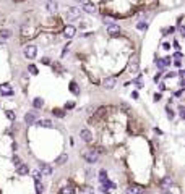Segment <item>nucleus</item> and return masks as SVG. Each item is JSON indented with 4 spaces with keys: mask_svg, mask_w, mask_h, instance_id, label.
Returning a JSON list of instances; mask_svg holds the SVG:
<instances>
[{
    "mask_svg": "<svg viewBox=\"0 0 185 194\" xmlns=\"http://www.w3.org/2000/svg\"><path fill=\"white\" fill-rule=\"evenodd\" d=\"M65 16H67V20L68 21H76L81 16V10L78 8V7H68Z\"/></svg>",
    "mask_w": 185,
    "mask_h": 194,
    "instance_id": "obj_1",
    "label": "nucleus"
},
{
    "mask_svg": "<svg viewBox=\"0 0 185 194\" xmlns=\"http://www.w3.org/2000/svg\"><path fill=\"white\" fill-rule=\"evenodd\" d=\"M138 68H140L138 55H133V57H130V60H128V71H130V73H136Z\"/></svg>",
    "mask_w": 185,
    "mask_h": 194,
    "instance_id": "obj_2",
    "label": "nucleus"
},
{
    "mask_svg": "<svg viewBox=\"0 0 185 194\" xmlns=\"http://www.w3.org/2000/svg\"><path fill=\"white\" fill-rule=\"evenodd\" d=\"M44 7H45V11H47L49 15L57 13V8H59V5H57V2H55V0H45Z\"/></svg>",
    "mask_w": 185,
    "mask_h": 194,
    "instance_id": "obj_3",
    "label": "nucleus"
},
{
    "mask_svg": "<svg viewBox=\"0 0 185 194\" xmlns=\"http://www.w3.org/2000/svg\"><path fill=\"white\" fill-rule=\"evenodd\" d=\"M36 55H37V47H36V45H26L25 47V57L28 60H33L36 57Z\"/></svg>",
    "mask_w": 185,
    "mask_h": 194,
    "instance_id": "obj_4",
    "label": "nucleus"
},
{
    "mask_svg": "<svg viewBox=\"0 0 185 194\" xmlns=\"http://www.w3.org/2000/svg\"><path fill=\"white\" fill-rule=\"evenodd\" d=\"M83 159H85L88 164H96V162L99 160V155L96 154L94 150H89V152H86V154L83 155Z\"/></svg>",
    "mask_w": 185,
    "mask_h": 194,
    "instance_id": "obj_5",
    "label": "nucleus"
},
{
    "mask_svg": "<svg viewBox=\"0 0 185 194\" xmlns=\"http://www.w3.org/2000/svg\"><path fill=\"white\" fill-rule=\"evenodd\" d=\"M106 29H107V34H110V36L120 34V26L117 24V23H110V24H107L106 26Z\"/></svg>",
    "mask_w": 185,
    "mask_h": 194,
    "instance_id": "obj_6",
    "label": "nucleus"
},
{
    "mask_svg": "<svg viewBox=\"0 0 185 194\" xmlns=\"http://www.w3.org/2000/svg\"><path fill=\"white\" fill-rule=\"evenodd\" d=\"M39 171L45 176H49V175H52V167L45 162H39Z\"/></svg>",
    "mask_w": 185,
    "mask_h": 194,
    "instance_id": "obj_7",
    "label": "nucleus"
},
{
    "mask_svg": "<svg viewBox=\"0 0 185 194\" xmlns=\"http://www.w3.org/2000/svg\"><path fill=\"white\" fill-rule=\"evenodd\" d=\"M80 10H83L85 13H89V15H94V13H96V7L93 5V3H89V2H83V5H81Z\"/></svg>",
    "mask_w": 185,
    "mask_h": 194,
    "instance_id": "obj_8",
    "label": "nucleus"
},
{
    "mask_svg": "<svg viewBox=\"0 0 185 194\" xmlns=\"http://www.w3.org/2000/svg\"><path fill=\"white\" fill-rule=\"evenodd\" d=\"M80 138L85 141V142H91V141H93V134H91V131H89V129H86V128L80 129Z\"/></svg>",
    "mask_w": 185,
    "mask_h": 194,
    "instance_id": "obj_9",
    "label": "nucleus"
},
{
    "mask_svg": "<svg viewBox=\"0 0 185 194\" xmlns=\"http://www.w3.org/2000/svg\"><path fill=\"white\" fill-rule=\"evenodd\" d=\"M37 117H39V115L36 113V112H28V113L25 115V121L28 124H34L36 121H37Z\"/></svg>",
    "mask_w": 185,
    "mask_h": 194,
    "instance_id": "obj_10",
    "label": "nucleus"
},
{
    "mask_svg": "<svg viewBox=\"0 0 185 194\" xmlns=\"http://www.w3.org/2000/svg\"><path fill=\"white\" fill-rule=\"evenodd\" d=\"M16 173L21 175V176H25V175H29V167L25 164H20L18 167H16Z\"/></svg>",
    "mask_w": 185,
    "mask_h": 194,
    "instance_id": "obj_11",
    "label": "nucleus"
},
{
    "mask_svg": "<svg viewBox=\"0 0 185 194\" xmlns=\"http://www.w3.org/2000/svg\"><path fill=\"white\" fill-rule=\"evenodd\" d=\"M63 34H65V37L67 39H71L73 36L76 34V29H75V26H71V24H68L65 28V31H63Z\"/></svg>",
    "mask_w": 185,
    "mask_h": 194,
    "instance_id": "obj_12",
    "label": "nucleus"
},
{
    "mask_svg": "<svg viewBox=\"0 0 185 194\" xmlns=\"http://www.w3.org/2000/svg\"><path fill=\"white\" fill-rule=\"evenodd\" d=\"M102 86H104L106 89H114L115 87V78H104Z\"/></svg>",
    "mask_w": 185,
    "mask_h": 194,
    "instance_id": "obj_13",
    "label": "nucleus"
},
{
    "mask_svg": "<svg viewBox=\"0 0 185 194\" xmlns=\"http://www.w3.org/2000/svg\"><path fill=\"white\" fill-rule=\"evenodd\" d=\"M0 94L2 95H13V89L8 84H0Z\"/></svg>",
    "mask_w": 185,
    "mask_h": 194,
    "instance_id": "obj_14",
    "label": "nucleus"
},
{
    "mask_svg": "<svg viewBox=\"0 0 185 194\" xmlns=\"http://www.w3.org/2000/svg\"><path fill=\"white\" fill-rule=\"evenodd\" d=\"M127 194H148V193L143 191L140 186H130V188L127 189Z\"/></svg>",
    "mask_w": 185,
    "mask_h": 194,
    "instance_id": "obj_15",
    "label": "nucleus"
},
{
    "mask_svg": "<svg viewBox=\"0 0 185 194\" xmlns=\"http://www.w3.org/2000/svg\"><path fill=\"white\" fill-rule=\"evenodd\" d=\"M39 128H52V121L50 120H39V121H36Z\"/></svg>",
    "mask_w": 185,
    "mask_h": 194,
    "instance_id": "obj_16",
    "label": "nucleus"
},
{
    "mask_svg": "<svg viewBox=\"0 0 185 194\" xmlns=\"http://www.w3.org/2000/svg\"><path fill=\"white\" fill-rule=\"evenodd\" d=\"M170 184H172V179H170V178H164L162 181H161V188L164 189V191H167V188H169Z\"/></svg>",
    "mask_w": 185,
    "mask_h": 194,
    "instance_id": "obj_17",
    "label": "nucleus"
},
{
    "mask_svg": "<svg viewBox=\"0 0 185 194\" xmlns=\"http://www.w3.org/2000/svg\"><path fill=\"white\" fill-rule=\"evenodd\" d=\"M33 105H34V109H41V107L44 105V100L41 99V97H36V99L33 100Z\"/></svg>",
    "mask_w": 185,
    "mask_h": 194,
    "instance_id": "obj_18",
    "label": "nucleus"
},
{
    "mask_svg": "<svg viewBox=\"0 0 185 194\" xmlns=\"http://www.w3.org/2000/svg\"><path fill=\"white\" fill-rule=\"evenodd\" d=\"M0 37H2V39H8V37H11V31L10 29H2L0 31Z\"/></svg>",
    "mask_w": 185,
    "mask_h": 194,
    "instance_id": "obj_19",
    "label": "nucleus"
},
{
    "mask_svg": "<svg viewBox=\"0 0 185 194\" xmlns=\"http://www.w3.org/2000/svg\"><path fill=\"white\" fill-rule=\"evenodd\" d=\"M52 113H54L57 118H63V117H65V112L60 110V109H54V110H52Z\"/></svg>",
    "mask_w": 185,
    "mask_h": 194,
    "instance_id": "obj_20",
    "label": "nucleus"
},
{
    "mask_svg": "<svg viewBox=\"0 0 185 194\" xmlns=\"http://www.w3.org/2000/svg\"><path fill=\"white\" fill-rule=\"evenodd\" d=\"M34 186H36V193H37V194H42V191H44V186H42V183H41V181H34Z\"/></svg>",
    "mask_w": 185,
    "mask_h": 194,
    "instance_id": "obj_21",
    "label": "nucleus"
},
{
    "mask_svg": "<svg viewBox=\"0 0 185 194\" xmlns=\"http://www.w3.org/2000/svg\"><path fill=\"white\" fill-rule=\"evenodd\" d=\"M81 193L83 194H94V189L91 186H81Z\"/></svg>",
    "mask_w": 185,
    "mask_h": 194,
    "instance_id": "obj_22",
    "label": "nucleus"
},
{
    "mask_svg": "<svg viewBox=\"0 0 185 194\" xmlns=\"http://www.w3.org/2000/svg\"><path fill=\"white\" fill-rule=\"evenodd\" d=\"M70 89H71V92H73L75 95L80 94V89H78V84H76V83H70Z\"/></svg>",
    "mask_w": 185,
    "mask_h": 194,
    "instance_id": "obj_23",
    "label": "nucleus"
},
{
    "mask_svg": "<svg viewBox=\"0 0 185 194\" xmlns=\"http://www.w3.org/2000/svg\"><path fill=\"white\" fill-rule=\"evenodd\" d=\"M133 83H135L136 87H141L143 86V76H136L135 79H133Z\"/></svg>",
    "mask_w": 185,
    "mask_h": 194,
    "instance_id": "obj_24",
    "label": "nucleus"
},
{
    "mask_svg": "<svg viewBox=\"0 0 185 194\" xmlns=\"http://www.w3.org/2000/svg\"><path fill=\"white\" fill-rule=\"evenodd\" d=\"M62 194H75V189H73V186H67L62 189Z\"/></svg>",
    "mask_w": 185,
    "mask_h": 194,
    "instance_id": "obj_25",
    "label": "nucleus"
},
{
    "mask_svg": "<svg viewBox=\"0 0 185 194\" xmlns=\"http://www.w3.org/2000/svg\"><path fill=\"white\" fill-rule=\"evenodd\" d=\"M67 159H68V155H67V154H62V155H60V157H59V159L55 160V164H57V165H60V164H63V162H65Z\"/></svg>",
    "mask_w": 185,
    "mask_h": 194,
    "instance_id": "obj_26",
    "label": "nucleus"
},
{
    "mask_svg": "<svg viewBox=\"0 0 185 194\" xmlns=\"http://www.w3.org/2000/svg\"><path fill=\"white\" fill-rule=\"evenodd\" d=\"M136 28H138L140 31H145L146 28H148V23H145V21H140V23L136 24Z\"/></svg>",
    "mask_w": 185,
    "mask_h": 194,
    "instance_id": "obj_27",
    "label": "nucleus"
},
{
    "mask_svg": "<svg viewBox=\"0 0 185 194\" xmlns=\"http://www.w3.org/2000/svg\"><path fill=\"white\" fill-rule=\"evenodd\" d=\"M104 179H107V171H106V170H101L99 171V181H104Z\"/></svg>",
    "mask_w": 185,
    "mask_h": 194,
    "instance_id": "obj_28",
    "label": "nucleus"
},
{
    "mask_svg": "<svg viewBox=\"0 0 185 194\" xmlns=\"http://www.w3.org/2000/svg\"><path fill=\"white\" fill-rule=\"evenodd\" d=\"M28 71H29L31 75H37V68H36V65H29V66H28Z\"/></svg>",
    "mask_w": 185,
    "mask_h": 194,
    "instance_id": "obj_29",
    "label": "nucleus"
},
{
    "mask_svg": "<svg viewBox=\"0 0 185 194\" xmlns=\"http://www.w3.org/2000/svg\"><path fill=\"white\" fill-rule=\"evenodd\" d=\"M33 176H34V181H41V171L39 170H34V171H33Z\"/></svg>",
    "mask_w": 185,
    "mask_h": 194,
    "instance_id": "obj_30",
    "label": "nucleus"
},
{
    "mask_svg": "<svg viewBox=\"0 0 185 194\" xmlns=\"http://www.w3.org/2000/svg\"><path fill=\"white\" fill-rule=\"evenodd\" d=\"M5 113H7V118L8 120H15V112L13 110H7Z\"/></svg>",
    "mask_w": 185,
    "mask_h": 194,
    "instance_id": "obj_31",
    "label": "nucleus"
},
{
    "mask_svg": "<svg viewBox=\"0 0 185 194\" xmlns=\"http://www.w3.org/2000/svg\"><path fill=\"white\" fill-rule=\"evenodd\" d=\"M65 109H68V110L75 109V102H67V104H65Z\"/></svg>",
    "mask_w": 185,
    "mask_h": 194,
    "instance_id": "obj_32",
    "label": "nucleus"
},
{
    "mask_svg": "<svg viewBox=\"0 0 185 194\" xmlns=\"http://www.w3.org/2000/svg\"><path fill=\"white\" fill-rule=\"evenodd\" d=\"M162 60H164V65H166V66H169V65H170V58H169V57H166V58H162Z\"/></svg>",
    "mask_w": 185,
    "mask_h": 194,
    "instance_id": "obj_33",
    "label": "nucleus"
},
{
    "mask_svg": "<svg viewBox=\"0 0 185 194\" xmlns=\"http://www.w3.org/2000/svg\"><path fill=\"white\" fill-rule=\"evenodd\" d=\"M158 86H159V91H166V84H164V83H158Z\"/></svg>",
    "mask_w": 185,
    "mask_h": 194,
    "instance_id": "obj_34",
    "label": "nucleus"
},
{
    "mask_svg": "<svg viewBox=\"0 0 185 194\" xmlns=\"http://www.w3.org/2000/svg\"><path fill=\"white\" fill-rule=\"evenodd\" d=\"M179 113H180V117H182V118H184L185 112H184V107H182V105H180V109H179Z\"/></svg>",
    "mask_w": 185,
    "mask_h": 194,
    "instance_id": "obj_35",
    "label": "nucleus"
},
{
    "mask_svg": "<svg viewBox=\"0 0 185 194\" xmlns=\"http://www.w3.org/2000/svg\"><path fill=\"white\" fill-rule=\"evenodd\" d=\"M67 52H68V45H65V47H63V52H62V57H65V55H67Z\"/></svg>",
    "mask_w": 185,
    "mask_h": 194,
    "instance_id": "obj_36",
    "label": "nucleus"
},
{
    "mask_svg": "<svg viewBox=\"0 0 185 194\" xmlns=\"http://www.w3.org/2000/svg\"><path fill=\"white\" fill-rule=\"evenodd\" d=\"M13 162H15L16 165H20V164H21V162H20V159H18V157H13Z\"/></svg>",
    "mask_w": 185,
    "mask_h": 194,
    "instance_id": "obj_37",
    "label": "nucleus"
},
{
    "mask_svg": "<svg viewBox=\"0 0 185 194\" xmlns=\"http://www.w3.org/2000/svg\"><path fill=\"white\" fill-rule=\"evenodd\" d=\"M162 47H164V49H170V45H169V42H164V44H162Z\"/></svg>",
    "mask_w": 185,
    "mask_h": 194,
    "instance_id": "obj_38",
    "label": "nucleus"
},
{
    "mask_svg": "<svg viewBox=\"0 0 185 194\" xmlns=\"http://www.w3.org/2000/svg\"><path fill=\"white\" fill-rule=\"evenodd\" d=\"M132 97H133V99H138V92H132Z\"/></svg>",
    "mask_w": 185,
    "mask_h": 194,
    "instance_id": "obj_39",
    "label": "nucleus"
},
{
    "mask_svg": "<svg viewBox=\"0 0 185 194\" xmlns=\"http://www.w3.org/2000/svg\"><path fill=\"white\" fill-rule=\"evenodd\" d=\"M174 57H175V58H180V57H182V54H180V52H175Z\"/></svg>",
    "mask_w": 185,
    "mask_h": 194,
    "instance_id": "obj_40",
    "label": "nucleus"
},
{
    "mask_svg": "<svg viewBox=\"0 0 185 194\" xmlns=\"http://www.w3.org/2000/svg\"><path fill=\"white\" fill-rule=\"evenodd\" d=\"M154 133H158V134H162V131H161L159 128H154Z\"/></svg>",
    "mask_w": 185,
    "mask_h": 194,
    "instance_id": "obj_41",
    "label": "nucleus"
},
{
    "mask_svg": "<svg viewBox=\"0 0 185 194\" xmlns=\"http://www.w3.org/2000/svg\"><path fill=\"white\" fill-rule=\"evenodd\" d=\"M174 65H175V66H177V68H180V66H182V63H180L179 60H177V62H175V63H174Z\"/></svg>",
    "mask_w": 185,
    "mask_h": 194,
    "instance_id": "obj_42",
    "label": "nucleus"
},
{
    "mask_svg": "<svg viewBox=\"0 0 185 194\" xmlns=\"http://www.w3.org/2000/svg\"><path fill=\"white\" fill-rule=\"evenodd\" d=\"M164 194H170V193H169V191H164Z\"/></svg>",
    "mask_w": 185,
    "mask_h": 194,
    "instance_id": "obj_43",
    "label": "nucleus"
}]
</instances>
